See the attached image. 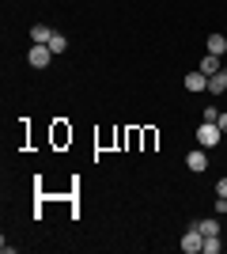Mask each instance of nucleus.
<instances>
[{"label":"nucleus","instance_id":"obj_7","mask_svg":"<svg viewBox=\"0 0 227 254\" xmlns=\"http://www.w3.org/2000/svg\"><path fill=\"white\" fill-rule=\"evenodd\" d=\"M201 72H205V76L220 72V57H216V53H205V57H201Z\"/></svg>","mask_w":227,"mask_h":254},{"label":"nucleus","instance_id":"obj_9","mask_svg":"<svg viewBox=\"0 0 227 254\" xmlns=\"http://www.w3.org/2000/svg\"><path fill=\"white\" fill-rule=\"evenodd\" d=\"M31 38H34V42H42V46H49V38H53V31L38 23V27H31Z\"/></svg>","mask_w":227,"mask_h":254},{"label":"nucleus","instance_id":"obj_10","mask_svg":"<svg viewBox=\"0 0 227 254\" xmlns=\"http://www.w3.org/2000/svg\"><path fill=\"white\" fill-rule=\"evenodd\" d=\"M49 50H53V53H65V50H68V38L53 31V38H49Z\"/></svg>","mask_w":227,"mask_h":254},{"label":"nucleus","instance_id":"obj_4","mask_svg":"<svg viewBox=\"0 0 227 254\" xmlns=\"http://www.w3.org/2000/svg\"><path fill=\"white\" fill-rule=\"evenodd\" d=\"M185 91H208V76L197 68V72H185Z\"/></svg>","mask_w":227,"mask_h":254},{"label":"nucleus","instance_id":"obj_6","mask_svg":"<svg viewBox=\"0 0 227 254\" xmlns=\"http://www.w3.org/2000/svg\"><path fill=\"white\" fill-rule=\"evenodd\" d=\"M208 91H212V95H224V91H227V72H224V68H220L216 76H208Z\"/></svg>","mask_w":227,"mask_h":254},{"label":"nucleus","instance_id":"obj_11","mask_svg":"<svg viewBox=\"0 0 227 254\" xmlns=\"http://www.w3.org/2000/svg\"><path fill=\"white\" fill-rule=\"evenodd\" d=\"M205 254H220V235H205V247H201Z\"/></svg>","mask_w":227,"mask_h":254},{"label":"nucleus","instance_id":"obj_3","mask_svg":"<svg viewBox=\"0 0 227 254\" xmlns=\"http://www.w3.org/2000/svg\"><path fill=\"white\" fill-rule=\"evenodd\" d=\"M178 247H182L185 254H197V251H201V247H205V232H201V228H197V224H193V228H189V232L182 235V243H178Z\"/></svg>","mask_w":227,"mask_h":254},{"label":"nucleus","instance_id":"obj_13","mask_svg":"<svg viewBox=\"0 0 227 254\" xmlns=\"http://www.w3.org/2000/svg\"><path fill=\"white\" fill-rule=\"evenodd\" d=\"M216 197H227V179H220V182H216Z\"/></svg>","mask_w":227,"mask_h":254},{"label":"nucleus","instance_id":"obj_1","mask_svg":"<svg viewBox=\"0 0 227 254\" xmlns=\"http://www.w3.org/2000/svg\"><path fill=\"white\" fill-rule=\"evenodd\" d=\"M220 133H224V129H220L216 122H201V129H197V144H201V148H216Z\"/></svg>","mask_w":227,"mask_h":254},{"label":"nucleus","instance_id":"obj_12","mask_svg":"<svg viewBox=\"0 0 227 254\" xmlns=\"http://www.w3.org/2000/svg\"><path fill=\"white\" fill-rule=\"evenodd\" d=\"M197 228H201L205 235H220V220H201Z\"/></svg>","mask_w":227,"mask_h":254},{"label":"nucleus","instance_id":"obj_14","mask_svg":"<svg viewBox=\"0 0 227 254\" xmlns=\"http://www.w3.org/2000/svg\"><path fill=\"white\" fill-rule=\"evenodd\" d=\"M216 126H220V129L227 133V114H220V118H216Z\"/></svg>","mask_w":227,"mask_h":254},{"label":"nucleus","instance_id":"obj_8","mask_svg":"<svg viewBox=\"0 0 227 254\" xmlns=\"http://www.w3.org/2000/svg\"><path fill=\"white\" fill-rule=\"evenodd\" d=\"M208 53H216V57L227 53V38H224V34H208Z\"/></svg>","mask_w":227,"mask_h":254},{"label":"nucleus","instance_id":"obj_5","mask_svg":"<svg viewBox=\"0 0 227 254\" xmlns=\"http://www.w3.org/2000/svg\"><path fill=\"white\" fill-rule=\"evenodd\" d=\"M185 167L201 175V171H208V156H205V152H189V156H185Z\"/></svg>","mask_w":227,"mask_h":254},{"label":"nucleus","instance_id":"obj_2","mask_svg":"<svg viewBox=\"0 0 227 254\" xmlns=\"http://www.w3.org/2000/svg\"><path fill=\"white\" fill-rule=\"evenodd\" d=\"M57 53L49 50V46H42V42H34L31 46V53H27V64H31V68H45V64L53 61Z\"/></svg>","mask_w":227,"mask_h":254}]
</instances>
